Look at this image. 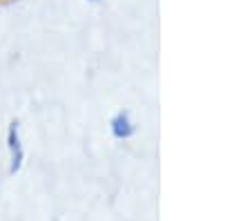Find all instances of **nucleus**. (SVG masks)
Instances as JSON below:
<instances>
[{
  "label": "nucleus",
  "instance_id": "1",
  "mask_svg": "<svg viewBox=\"0 0 252 221\" xmlns=\"http://www.w3.org/2000/svg\"><path fill=\"white\" fill-rule=\"evenodd\" d=\"M7 145H9V174H16L20 168H23V161H25V150H23V143H20L18 123L9 125V132H7Z\"/></svg>",
  "mask_w": 252,
  "mask_h": 221
},
{
  "label": "nucleus",
  "instance_id": "2",
  "mask_svg": "<svg viewBox=\"0 0 252 221\" xmlns=\"http://www.w3.org/2000/svg\"><path fill=\"white\" fill-rule=\"evenodd\" d=\"M110 130H112V136L119 141H127L134 136V132H136V125H134L132 116L127 114V112H119V114L112 116L110 121Z\"/></svg>",
  "mask_w": 252,
  "mask_h": 221
},
{
  "label": "nucleus",
  "instance_id": "3",
  "mask_svg": "<svg viewBox=\"0 0 252 221\" xmlns=\"http://www.w3.org/2000/svg\"><path fill=\"white\" fill-rule=\"evenodd\" d=\"M90 2H100V0H90Z\"/></svg>",
  "mask_w": 252,
  "mask_h": 221
}]
</instances>
